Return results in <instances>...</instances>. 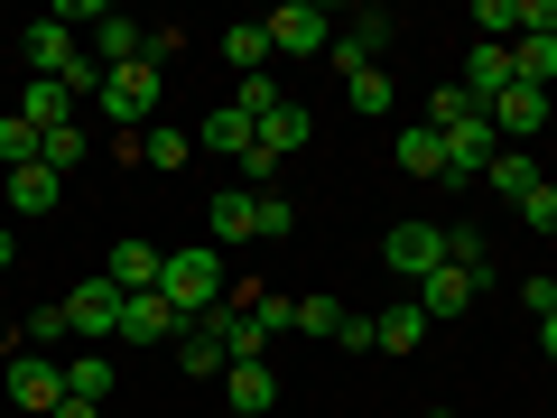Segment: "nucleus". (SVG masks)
<instances>
[{"label":"nucleus","mask_w":557,"mask_h":418,"mask_svg":"<svg viewBox=\"0 0 557 418\" xmlns=\"http://www.w3.org/2000/svg\"><path fill=\"white\" fill-rule=\"evenodd\" d=\"M159 298L177 307L186 325H196V317H214V307L233 298V279H223V251H168V270H159Z\"/></svg>","instance_id":"nucleus-1"},{"label":"nucleus","mask_w":557,"mask_h":418,"mask_svg":"<svg viewBox=\"0 0 557 418\" xmlns=\"http://www.w3.org/2000/svg\"><path fill=\"white\" fill-rule=\"evenodd\" d=\"M159 102H168V75L149 57L139 65H121V75H102V121H112L121 139H139L149 131V121H159Z\"/></svg>","instance_id":"nucleus-2"},{"label":"nucleus","mask_w":557,"mask_h":418,"mask_svg":"<svg viewBox=\"0 0 557 418\" xmlns=\"http://www.w3.org/2000/svg\"><path fill=\"white\" fill-rule=\"evenodd\" d=\"M57 317H65V335H75V344H121V288L94 270V279H75V288L57 298Z\"/></svg>","instance_id":"nucleus-3"},{"label":"nucleus","mask_w":557,"mask_h":418,"mask_svg":"<svg viewBox=\"0 0 557 418\" xmlns=\"http://www.w3.org/2000/svg\"><path fill=\"white\" fill-rule=\"evenodd\" d=\"M391 10H354V20H335V47H325V65L335 75H362V65H381V47H391Z\"/></svg>","instance_id":"nucleus-4"},{"label":"nucleus","mask_w":557,"mask_h":418,"mask_svg":"<svg viewBox=\"0 0 557 418\" xmlns=\"http://www.w3.org/2000/svg\"><path fill=\"white\" fill-rule=\"evenodd\" d=\"M483 121H493V139H502V149H520V139H539V131L557 121V102L539 94V84H511L502 102H483Z\"/></svg>","instance_id":"nucleus-5"},{"label":"nucleus","mask_w":557,"mask_h":418,"mask_svg":"<svg viewBox=\"0 0 557 418\" xmlns=\"http://www.w3.org/2000/svg\"><path fill=\"white\" fill-rule=\"evenodd\" d=\"M57 399H65V362L57 354H10V409H38V418H57Z\"/></svg>","instance_id":"nucleus-6"},{"label":"nucleus","mask_w":557,"mask_h":418,"mask_svg":"<svg viewBox=\"0 0 557 418\" xmlns=\"http://www.w3.org/2000/svg\"><path fill=\"white\" fill-rule=\"evenodd\" d=\"M381 260H391V270L418 288V279L446 260V223H391V233H381Z\"/></svg>","instance_id":"nucleus-7"},{"label":"nucleus","mask_w":557,"mask_h":418,"mask_svg":"<svg viewBox=\"0 0 557 418\" xmlns=\"http://www.w3.org/2000/svg\"><path fill=\"white\" fill-rule=\"evenodd\" d=\"M270 47H278V57H325V47H335V10H317V0H288V10L270 20Z\"/></svg>","instance_id":"nucleus-8"},{"label":"nucleus","mask_w":557,"mask_h":418,"mask_svg":"<svg viewBox=\"0 0 557 418\" xmlns=\"http://www.w3.org/2000/svg\"><path fill=\"white\" fill-rule=\"evenodd\" d=\"M159 270H168V251H159V242H112V260H102V279H112V288H121V298H149V288H159Z\"/></svg>","instance_id":"nucleus-9"},{"label":"nucleus","mask_w":557,"mask_h":418,"mask_svg":"<svg viewBox=\"0 0 557 418\" xmlns=\"http://www.w3.org/2000/svg\"><path fill=\"white\" fill-rule=\"evenodd\" d=\"M196 149H205V159H251V149H260V121L251 112H242V102H223V112H205V131H196Z\"/></svg>","instance_id":"nucleus-10"},{"label":"nucleus","mask_w":557,"mask_h":418,"mask_svg":"<svg viewBox=\"0 0 557 418\" xmlns=\"http://www.w3.org/2000/svg\"><path fill=\"white\" fill-rule=\"evenodd\" d=\"M20 47H28V75H38V84H65V65H75V57H84V47H75V28H65V20H57V10H47V20H38V28H28V38H20Z\"/></svg>","instance_id":"nucleus-11"},{"label":"nucleus","mask_w":557,"mask_h":418,"mask_svg":"<svg viewBox=\"0 0 557 418\" xmlns=\"http://www.w3.org/2000/svg\"><path fill=\"white\" fill-rule=\"evenodd\" d=\"M177 335H186V317L159 288H149V298H121V344H177Z\"/></svg>","instance_id":"nucleus-12"},{"label":"nucleus","mask_w":557,"mask_h":418,"mask_svg":"<svg viewBox=\"0 0 557 418\" xmlns=\"http://www.w3.org/2000/svg\"><path fill=\"white\" fill-rule=\"evenodd\" d=\"M223 409L270 418V409H278V372H270V362H233V372H223Z\"/></svg>","instance_id":"nucleus-13"},{"label":"nucleus","mask_w":557,"mask_h":418,"mask_svg":"<svg viewBox=\"0 0 557 418\" xmlns=\"http://www.w3.org/2000/svg\"><path fill=\"white\" fill-rule=\"evenodd\" d=\"M205 233H214L223 251L260 242V233H251V186H214V205H205Z\"/></svg>","instance_id":"nucleus-14"},{"label":"nucleus","mask_w":557,"mask_h":418,"mask_svg":"<svg viewBox=\"0 0 557 418\" xmlns=\"http://www.w3.org/2000/svg\"><path fill=\"white\" fill-rule=\"evenodd\" d=\"M483 186H493V196H502V205H530V196H539V186H548V168H539V159H530V149H502V159H493V168H483Z\"/></svg>","instance_id":"nucleus-15"},{"label":"nucleus","mask_w":557,"mask_h":418,"mask_svg":"<svg viewBox=\"0 0 557 418\" xmlns=\"http://www.w3.org/2000/svg\"><path fill=\"white\" fill-rule=\"evenodd\" d=\"M418 344H428V307L418 298H399V307L372 317V354H418Z\"/></svg>","instance_id":"nucleus-16"},{"label":"nucleus","mask_w":557,"mask_h":418,"mask_svg":"<svg viewBox=\"0 0 557 418\" xmlns=\"http://www.w3.org/2000/svg\"><path fill=\"white\" fill-rule=\"evenodd\" d=\"M474 298H483V288H474V279L456 270V260H437V270L418 279V307H428V317H465Z\"/></svg>","instance_id":"nucleus-17"},{"label":"nucleus","mask_w":557,"mask_h":418,"mask_svg":"<svg viewBox=\"0 0 557 418\" xmlns=\"http://www.w3.org/2000/svg\"><path fill=\"white\" fill-rule=\"evenodd\" d=\"M511 47H483L474 38V57H465V94H474V102H502V94H511Z\"/></svg>","instance_id":"nucleus-18"},{"label":"nucleus","mask_w":557,"mask_h":418,"mask_svg":"<svg viewBox=\"0 0 557 418\" xmlns=\"http://www.w3.org/2000/svg\"><path fill=\"white\" fill-rule=\"evenodd\" d=\"M307 139H317V121H307V102H278V112H260V149H270V159H298Z\"/></svg>","instance_id":"nucleus-19"},{"label":"nucleus","mask_w":557,"mask_h":418,"mask_svg":"<svg viewBox=\"0 0 557 418\" xmlns=\"http://www.w3.org/2000/svg\"><path fill=\"white\" fill-rule=\"evenodd\" d=\"M112 391H121V372H112V354H102V344H94V354H75V362H65V399H94V409H102Z\"/></svg>","instance_id":"nucleus-20"},{"label":"nucleus","mask_w":557,"mask_h":418,"mask_svg":"<svg viewBox=\"0 0 557 418\" xmlns=\"http://www.w3.org/2000/svg\"><path fill=\"white\" fill-rule=\"evenodd\" d=\"M399 168H409V177H437L446 186V139L428 131V121H409V131H399V149H391Z\"/></svg>","instance_id":"nucleus-21"},{"label":"nucleus","mask_w":557,"mask_h":418,"mask_svg":"<svg viewBox=\"0 0 557 418\" xmlns=\"http://www.w3.org/2000/svg\"><path fill=\"white\" fill-rule=\"evenodd\" d=\"M270 20H251V28H223V65H233V75H270Z\"/></svg>","instance_id":"nucleus-22"},{"label":"nucleus","mask_w":557,"mask_h":418,"mask_svg":"<svg viewBox=\"0 0 557 418\" xmlns=\"http://www.w3.org/2000/svg\"><path fill=\"white\" fill-rule=\"evenodd\" d=\"M177 362H186L196 381H223V372H233V354H223L214 325H186V335H177Z\"/></svg>","instance_id":"nucleus-23"},{"label":"nucleus","mask_w":557,"mask_h":418,"mask_svg":"<svg viewBox=\"0 0 557 418\" xmlns=\"http://www.w3.org/2000/svg\"><path fill=\"white\" fill-rule=\"evenodd\" d=\"M186 159H196V131H177V121L139 131V168H186Z\"/></svg>","instance_id":"nucleus-24"},{"label":"nucleus","mask_w":557,"mask_h":418,"mask_svg":"<svg viewBox=\"0 0 557 418\" xmlns=\"http://www.w3.org/2000/svg\"><path fill=\"white\" fill-rule=\"evenodd\" d=\"M57 168H10V214H57Z\"/></svg>","instance_id":"nucleus-25"},{"label":"nucleus","mask_w":557,"mask_h":418,"mask_svg":"<svg viewBox=\"0 0 557 418\" xmlns=\"http://www.w3.org/2000/svg\"><path fill=\"white\" fill-rule=\"evenodd\" d=\"M446 260H456V270L474 279V288H493V242H483L474 223H446Z\"/></svg>","instance_id":"nucleus-26"},{"label":"nucleus","mask_w":557,"mask_h":418,"mask_svg":"<svg viewBox=\"0 0 557 418\" xmlns=\"http://www.w3.org/2000/svg\"><path fill=\"white\" fill-rule=\"evenodd\" d=\"M20 121H28V131H57V121H75V94H65V84H38V75H28Z\"/></svg>","instance_id":"nucleus-27"},{"label":"nucleus","mask_w":557,"mask_h":418,"mask_svg":"<svg viewBox=\"0 0 557 418\" xmlns=\"http://www.w3.org/2000/svg\"><path fill=\"white\" fill-rule=\"evenodd\" d=\"M511 75L539 84V94H557V38H511Z\"/></svg>","instance_id":"nucleus-28"},{"label":"nucleus","mask_w":557,"mask_h":418,"mask_svg":"<svg viewBox=\"0 0 557 418\" xmlns=\"http://www.w3.org/2000/svg\"><path fill=\"white\" fill-rule=\"evenodd\" d=\"M288 325H298V335H325V344H344L354 307H344V298H298V317H288Z\"/></svg>","instance_id":"nucleus-29"},{"label":"nucleus","mask_w":557,"mask_h":418,"mask_svg":"<svg viewBox=\"0 0 557 418\" xmlns=\"http://www.w3.org/2000/svg\"><path fill=\"white\" fill-rule=\"evenodd\" d=\"M344 102H354L362 121H381V112H391L399 94H391V75H381V65H362V75H344Z\"/></svg>","instance_id":"nucleus-30"},{"label":"nucleus","mask_w":557,"mask_h":418,"mask_svg":"<svg viewBox=\"0 0 557 418\" xmlns=\"http://www.w3.org/2000/svg\"><path fill=\"white\" fill-rule=\"evenodd\" d=\"M465 121H483V102L465 94V84H446V94H428V131H437V139H446V131H465Z\"/></svg>","instance_id":"nucleus-31"},{"label":"nucleus","mask_w":557,"mask_h":418,"mask_svg":"<svg viewBox=\"0 0 557 418\" xmlns=\"http://www.w3.org/2000/svg\"><path fill=\"white\" fill-rule=\"evenodd\" d=\"M38 168H84V121H57V131H38Z\"/></svg>","instance_id":"nucleus-32"},{"label":"nucleus","mask_w":557,"mask_h":418,"mask_svg":"<svg viewBox=\"0 0 557 418\" xmlns=\"http://www.w3.org/2000/svg\"><path fill=\"white\" fill-rule=\"evenodd\" d=\"M251 233L260 242H288V233H298V205L278 196V186H270V196H251Z\"/></svg>","instance_id":"nucleus-33"},{"label":"nucleus","mask_w":557,"mask_h":418,"mask_svg":"<svg viewBox=\"0 0 557 418\" xmlns=\"http://www.w3.org/2000/svg\"><path fill=\"white\" fill-rule=\"evenodd\" d=\"M0 168H38V131L20 112H0Z\"/></svg>","instance_id":"nucleus-34"},{"label":"nucleus","mask_w":557,"mask_h":418,"mask_svg":"<svg viewBox=\"0 0 557 418\" xmlns=\"http://www.w3.org/2000/svg\"><path fill=\"white\" fill-rule=\"evenodd\" d=\"M233 102H242V112H251V121H260V112H278V102H288V94H278V84H270V75H242V94H233Z\"/></svg>","instance_id":"nucleus-35"},{"label":"nucleus","mask_w":557,"mask_h":418,"mask_svg":"<svg viewBox=\"0 0 557 418\" xmlns=\"http://www.w3.org/2000/svg\"><path fill=\"white\" fill-rule=\"evenodd\" d=\"M520 223H530V233H539V242H557V186H539V196H530V205H520Z\"/></svg>","instance_id":"nucleus-36"},{"label":"nucleus","mask_w":557,"mask_h":418,"mask_svg":"<svg viewBox=\"0 0 557 418\" xmlns=\"http://www.w3.org/2000/svg\"><path fill=\"white\" fill-rule=\"evenodd\" d=\"M520 307L530 317H557V279H520Z\"/></svg>","instance_id":"nucleus-37"},{"label":"nucleus","mask_w":557,"mask_h":418,"mask_svg":"<svg viewBox=\"0 0 557 418\" xmlns=\"http://www.w3.org/2000/svg\"><path fill=\"white\" fill-rule=\"evenodd\" d=\"M168 57H186V28H149V65L168 75Z\"/></svg>","instance_id":"nucleus-38"},{"label":"nucleus","mask_w":557,"mask_h":418,"mask_svg":"<svg viewBox=\"0 0 557 418\" xmlns=\"http://www.w3.org/2000/svg\"><path fill=\"white\" fill-rule=\"evenodd\" d=\"M57 418H102V409H94V399H57Z\"/></svg>","instance_id":"nucleus-39"},{"label":"nucleus","mask_w":557,"mask_h":418,"mask_svg":"<svg viewBox=\"0 0 557 418\" xmlns=\"http://www.w3.org/2000/svg\"><path fill=\"white\" fill-rule=\"evenodd\" d=\"M539 354H548V362H557V317H539Z\"/></svg>","instance_id":"nucleus-40"},{"label":"nucleus","mask_w":557,"mask_h":418,"mask_svg":"<svg viewBox=\"0 0 557 418\" xmlns=\"http://www.w3.org/2000/svg\"><path fill=\"white\" fill-rule=\"evenodd\" d=\"M10 260H20V233H10V223H0V270H10Z\"/></svg>","instance_id":"nucleus-41"},{"label":"nucleus","mask_w":557,"mask_h":418,"mask_svg":"<svg viewBox=\"0 0 557 418\" xmlns=\"http://www.w3.org/2000/svg\"><path fill=\"white\" fill-rule=\"evenodd\" d=\"M10 335H20V325H10V307H0V344H10Z\"/></svg>","instance_id":"nucleus-42"},{"label":"nucleus","mask_w":557,"mask_h":418,"mask_svg":"<svg viewBox=\"0 0 557 418\" xmlns=\"http://www.w3.org/2000/svg\"><path fill=\"white\" fill-rule=\"evenodd\" d=\"M428 418H456V409H428Z\"/></svg>","instance_id":"nucleus-43"},{"label":"nucleus","mask_w":557,"mask_h":418,"mask_svg":"<svg viewBox=\"0 0 557 418\" xmlns=\"http://www.w3.org/2000/svg\"><path fill=\"white\" fill-rule=\"evenodd\" d=\"M223 418H242V409H223Z\"/></svg>","instance_id":"nucleus-44"},{"label":"nucleus","mask_w":557,"mask_h":418,"mask_svg":"<svg viewBox=\"0 0 557 418\" xmlns=\"http://www.w3.org/2000/svg\"><path fill=\"white\" fill-rule=\"evenodd\" d=\"M0 418H10V409H0Z\"/></svg>","instance_id":"nucleus-45"},{"label":"nucleus","mask_w":557,"mask_h":418,"mask_svg":"<svg viewBox=\"0 0 557 418\" xmlns=\"http://www.w3.org/2000/svg\"><path fill=\"white\" fill-rule=\"evenodd\" d=\"M548 279H557V270H548Z\"/></svg>","instance_id":"nucleus-46"},{"label":"nucleus","mask_w":557,"mask_h":418,"mask_svg":"<svg viewBox=\"0 0 557 418\" xmlns=\"http://www.w3.org/2000/svg\"><path fill=\"white\" fill-rule=\"evenodd\" d=\"M548 102H557V94H548Z\"/></svg>","instance_id":"nucleus-47"}]
</instances>
